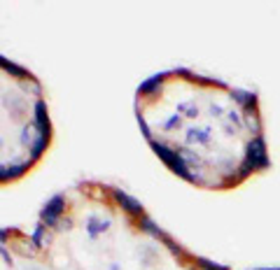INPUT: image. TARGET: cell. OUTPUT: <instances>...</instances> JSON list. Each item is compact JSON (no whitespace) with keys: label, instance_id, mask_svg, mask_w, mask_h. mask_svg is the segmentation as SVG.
<instances>
[{"label":"cell","instance_id":"obj_1","mask_svg":"<svg viewBox=\"0 0 280 270\" xmlns=\"http://www.w3.org/2000/svg\"><path fill=\"white\" fill-rule=\"evenodd\" d=\"M143 98L157 151L201 189H236L271 168L257 93L175 70L149 82Z\"/></svg>","mask_w":280,"mask_h":270},{"label":"cell","instance_id":"obj_2","mask_svg":"<svg viewBox=\"0 0 280 270\" xmlns=\"http://www.w3.org/2000/svg\"><path fill=\"white\" fill-rule=\"evenodd\" d=\"M262 270H280V268H262Z\"/></svg>","mask_w":280,"mask_h":270}]
</instances>
